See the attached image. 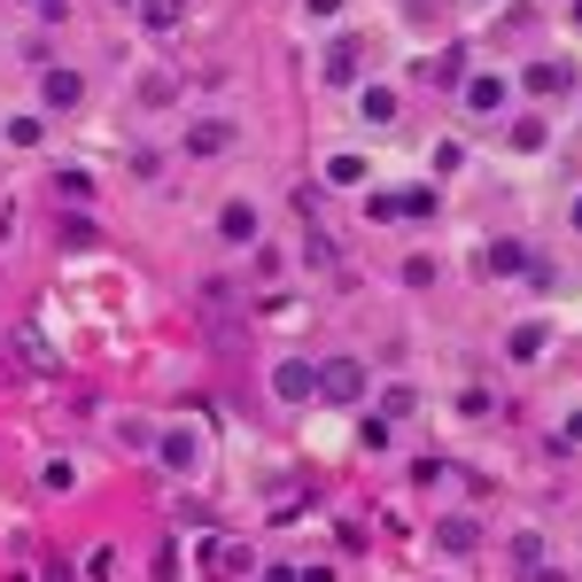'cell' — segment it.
<instances>
[{
	"mask_svg": "<svg viewBox=\"0 0 582 582\" xmlns=\"http://www.w3.org/2000/svg\"><path fill=\"white\" fill-rule=\"evenodd\" d=\"M257 225H265V218H257V202H225V218H218V233H225L233 248L257 241Z\"/></svg>",
	"mask_w": 582,
	"mask_h": 582,
	"instance_id": "1",
	"label": "cell"
},
{
	"mask_svg": "<svg viewBox=\"0 0 582 582\" xmlns=\"http://www.w3.org/2000/svg\"><path fill=\"white\" fill-rule=\"evenodd\" d=\"M78 94H86V78H78V70H62V78H47V102H55V109H70Z\"/></svg>",
	"mask_w": 582,
	"mask_h": 582,
	"instance_id": "2",
	"label": "cell"
},
{
	"mask_svg": "<svg viewBox=\"0 0 582 582\" xmlns=\"http://www.w3.org/2000/svg\"><path fill=\"white\" fill-rule=\"evenodd\" d=\"M365 125H396V94H388V86L365 94Z\"/></svg>",
	"mask_w": 582,
	"mask_h": 582,
	"instance_id": "3",
	"label": "cell"
},
{
	"mask_svg": "<svg viewBox=\"0 0 582 582\" xmlns=\"http://www.w3.org/2000/svg\"><path fill=\"white\" fill-rule=\"evenodd\" d=\"M326 179H335V187H358L365 163H358V155H335V163H326Z\"/></svg>",
	"mask_w": 582,
	"mask_h": 582,
	"instance_id": "4",
	"label": "cell"
}]
</instances>
